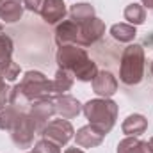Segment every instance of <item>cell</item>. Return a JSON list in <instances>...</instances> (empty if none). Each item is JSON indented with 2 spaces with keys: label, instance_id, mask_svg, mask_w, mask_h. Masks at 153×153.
Returning <instances> with one entry per match:
<instances>
[{
  "label": "cell",
  "instance_id": "1",
  "mask_svg": "<svg viewBox=\"0 0 153 153\" xmlns=\"http://www.w3.org/2000/svg\"><path fill=\"white\" fill-rule=\"evenodd\" d=\"M46 96H55L52 80H48L41 71L30 70L23 75L20 84H16L11 89L7 103H11L13 107H16L22 112H27L32 102L46 98Z\"/></svg>",
  "mask_w": 153,
  "mask_h": 153
},
{
  "label": "cell",
  "instance_id": "2",
  "mask_svg": "<svg viewBox=\"0 0 153 153\" xmlns=\"http://www.w3.org/2000/svg\"><path fill=\"white\" fill-rule=\"evenodd\" d=\"M55 61L61 70L70 71L73 78L80 82H93V78L98 73L96 62L87 55L85 48L78 45H64L59 46L55 53Z\"/></svg>",
  "mask_w": 153,
  "mask_h": 153
},
{
  "label": "cell",
  "instance_id": "3",
  "mask_svg": "<svg viewBox=\"0 0 153 153\" xmlns=\"http://www.w3.org/2000/svg\"><path fill=\"white\" fill-rule=\"evenodd\" d=\"M82 112L89 119V125L100 134L107 135L117 119V103L111 98H94L82 105Z\"/></svg>",
  "mask_w": 153,
  "mask_h": 153
},
{
  "label": "cell",
  "instance_id": "4",
  "mask_svg": "<svg viewBox=\"0 0 153 153\" xmlns=\"http://www.w3.org/2000/svg\"><path fill=\"white\" fill-rule=\"evenodd\" d=\"M144 76V48L141 45H128L123 50L119 64V80L126 85L141 84Z\"/></svg>",
  "mask_w": 153,
  "mask_h": 153
},
{
  "label": "cell",
  "instance_id": "5",
  "mask_svg": "<svg viewBox=\"0 0 153 153\" xmlns=\"http://www.w3.org/2000/svg\"><path fill=\"white\" fill-rule=\"evenodd\" d=\"M38 135V130H36V125H34V119L29 116V112H22L16 125L13 126L11 130V139L13 143L22 148V150H27V148H32L34 144V137Z\"/></svg>",
  "mask_w": 153,
  "mask_h": 153
},
{
  "label": "cell",
  "instance_id": "6",
  "mask_svg": "<svg viewBox=\"0 0 153 153\" xmlns=\"http://www.w3.org/2000/svg\"><path fill=\"white\" fill-rule=\"evenodd\" d=\"M27 112L34 119L38 135H41L43 128L50 123V119L55 114V96H46V98H41V100L32 102Z\"/></svg>",
  "mask_w": 153,
  "mask_h": 153
},
{
  "label": "cell",
  "instance_id": "7",
  "mask_svg": "<svg viewBox=\"0 0 153 153\" xmlns=\"http://www.w3.org/2000/svg\"><path fill=\"white\" fill-rule=\"evenodd\" d=\"M41 137L43 139H48V141H52V143H55L59 146H66L75 137V130H73V126H71V123L68 119H62L61 117V119L50 121L43 128Z\"/></svg>",
  "mask_w": 153,
  "mask_h": 153
},
{
  "label": "cell",
  "instance_id": "8",
  "mask_svg": "<svg viewBox=\"0 0 153 153\" xmlns=\"http://www.w3.org/2000/svg\"><path fill=\"white\" fill-rule=\"evenodd\" d=\"M105 34V23L100 20V18H93L89 22H84V23H78V41L76 45L85 48V46H91L94 45L98 39Z\"/></svg>",
  "mask_w": 153,
  "mask_h": 153
},
{
  "label": "cell",
  "instance_id": "9",
  "mask_svg": "<svg viewBox=\"0 0 153 153\" xmlns=\"http://www.w3.org/2000/svg\"><path fill=\"white\" fill-rule=\"evenodd\" d=\"M39 14L45 20V23L55 25V23H59L66 18V14H68L66 4H64V0H45Z\"/></svg>",
  "mask_w": 153,
  "mask_h": 153
},
{
  "label": "cell",
  "instance_id": "10",
  "mask_svg": "<svg viewBox=\"0 0 153 153\" xmlns=\"http://www.w3.org/2000/svg\"><path fill=\"white\" fill-rule=\"evenodd\" d=\"M93 91L100 98H111L117 91V80L111 71H98L93 78Z\"/></svg>",
  "mask_w": 153,
  "mask_h": 153
},
{
  "label": "cell",
  "instance_id": "11",
  "mask_svg": "<svg viewBox=\"0 0 153 153\" xmlns=\"http://www.w3.org/2000/svg\"><path fill=\"white\" fill-rule=\"evenodd\" d=\"M78 41V23L70 20H62L61 23H57L55 27V43L57 46H64V45H76Z\"/></svg>",
  "mask_w": 153,
  "mask_h": 153
},
{
  "label": "cell",
  "instance_id": "12",
  "mask_svg": "<svg viewBox=\"0 0 153 153\" xmlns=\"http://www.w3.org/2000/svg\"><path fill=\"white\" fill-rule=\"evenodd\" d=\"M82 112L80 102L70 96V94H57L55 96V114H59L62 119H73Z\"/></svg>",
  "mask_w": 153,
  "mask_h": 153
},
{
  "label": "cell",
  "instance_id": "13",
  "mask_svg": "<svg viewBox=\"0 0 153 153\" xmlns=\"http://www.w3.org/2000/svg\"><path fill=\"white\" fill-rule=\"evenodd\" d=\"M103 134H100L96 128H93L91 125H85L82 128H78L75 134V143L80 148H96L103 143Z\"/></svg>",
  "mask_w": 153,
  "mask_h": 153
},
{
  "label": "cell",
  "instance_id": "14",
  "mask_svg": "<svg viewBox=\"0 0 153 153\" xmlns=\"http://www.w3.org/2000/svg\"><path fill=\"white\" fill-rule=\"evenodd\" d=\"M22 0H0V20L4 23H16L23 16Z\"/></svg>",
  "mask_w": 153,
  "mask_h": 153
},
{
  "label": "cell",
  "instance_id": "15",
  "mask_svg": "<svg viewBox=\"0 0 153 153\" xmlns=\"http://www.w3.org/2000/svg\"><path fill=\"white\" fill-rule=\"evenodd\" d=\"M148 128V119L141 114H130L121 125V130L126 137H139Z\"/></svg>",
  "mask_w": 153,
  "mask_h": 153
},
{
  "label": "cell",
  "instance_id": "16",
  "mask_svg": "<svg viewBox=\"0 0 153 153\" xmlns=\"http://www.w3.org/2000/svg\"><path fill=\"white\" fill-rule=\"evenodd\" d=\"M117 153H153L148 141H141L137 137H125L117 144Z\"/></svg>",
  "mask_w": 153,
  "mask_h": 153
},
{
  "label": "cell",
  "instance_id": "17",
  "mask_svg": "<svg viewBox=\"0 0 153 153\" xmlns=\"http://www.w3.org/2000/svg\"><path fill=\"white\" fill-rule=\"evenodd\" d=\"M22 114V111H18L16 107H13L11 103L0 105V130H7L11 132L13 126L16 125L18 117Z\"/></svg>",
  "mask_w": 153,
  "mask_h": 153
},
{
  "label": "cell",
  "instance_id": "18",
  "mask_svg": "<svg viewBox=\"0 0 153 153\" xmlns=\"http://www.w3.org/2000/svg\"><path fill=\"white\" fill-rule=\"evenodd\" d=\"M96 16V11L91 4H85V2H80V4H75L71 5L70 9V18L76 22V23H84V22H89Z\"/></svg>",
  "mask_w": 153,
  "mask_h": 153
},
{
  "label": "cell",
  "instance_id": "19",
  "mask_svg": "<svg viewBox=\"0 0 153 153\" xmlns=\"http://www.w3.org/2000/svg\"><path fill=\"white\" fill-rule=\"evenodd\" d=\"M111 36L119 43H132L137 36V30L130 23H116L111 27Z\"/></svg>",
  "mask_w": 153,
  "mask_h": 153
},
{
  "label": "cell",
  "instance_id": "20",
  "mask_svg": "<svg viewBox=\"0 0 153 153\" xmlns=\"http://www.w3.org/2000/svg\"><path fill=\"white\" fill-rule=\"evenodd\" d=\"M52 85H53V94H66V91L71 89L73 85V75L70 71H64V70H57L55 78L52 80Z\"/></svg>",
  "mask_w": 153,
  "mask_h": 153
},
{
  "label": "cell",
  "instance_id": "21",
  "mask_svg": "<svg viewBox=\"0 0 153 153\" xmlns=\"http://www.w3.org/2000/svg\"><path fill=\"white\" fill-rule=\"evenodd\" d=\"M125 20L130 23V25H141V23H144V20H146V9L141 5V4H128L126 7H125Z\"/></svg>",
  "mask_w": 153,
  "mask_h": 153
},
{
  "label": "cell",
  "instance_id": "22",
  "mask_svg": "<svg viewBox=\"0 0 153 153\" xmlns=\"http://www.w3.org/2000/svg\"><path fill=\"white\" fill-rule=\"evenodd\" d=\"M13 39L5 34H0V68L11 61V55H13Z\"/></svg>",
  "mask_w": 153,
  "mask_h": 153
},
{
  "label": "cell",
  "instance_id": "23",
  "mask_svg": "<svg viewBox=\"0 0 153 153\" xmlns=\"http://www.w3.org/2000/svg\"><path fill=\"white\" fill-rule=\"evenodd\" d=\"M30 153H61V146L52 143V141H48V139H41V141H38L34 144Z\"/></svg>",
  "mask_w": 153,
  "mask_h": 153
},
{
  "label": "cell",
  "instance_id": "24",
  "mask_svg": "<svg viewBox=\"0 0 153 153\" xmlns=\"http://www.w3.org/2000/svg\"><path fill=\"white\" fill-rule=\"evenodd\" d=\"M0 75H2V78H5V80L13 82V80H16L18 75H20V66L11 59L9 62H5V64L0 68Z\"/></svg>",
  "mask_w": 153,
  "mask_h": 153
},
{
  "label": "cell",
  "instance_id": "25",
  "mask_svg": "<svg viewBox=\"0 0 153 153\" xmlns=\"http://www.w3.org/2000/svg\"><path fill=\"white\" fill-rule=\"evenodd\" d=\"M22 2H23V7H25L27 11L39 14V13H41V7H43V2H45V0H22Z\"/></svg>",
  "mask_w": 153,
  "mask_h": 153
},
{
  "label": "cell",
  "instance_id": "26",
  "mask_svg": "<svg viewBox=\"0 0 153 153\" xmlns=\"http://www.w3.org/2000/svg\"><path fill=\"white\" fill-rule=\"evenodd\" d=\"M9 93H11V89L5 84V78H2V75H0V105H5L9 102Z\"/></svg>",
  "mask_w": 153,
  "mask_h": 153
},
{
  "label": "cell",
  "instance_id": "27",
  "mask_svg": "<svg viewBox=\"0 0 153 153\" xmlns=\"http://www.w3.org/2000/svg\"><path fill=\"white\" fill-rule=\"evenodd\" d=\"M144 9H153V0H141Z\"/></svg>",
  "mask_w": 153,
  "mask_h": 153
},
{
  "label": "cell",
  "instance_id": "28",
  "mask_svg": "<svg viewBox=\"0 0 153 153\" xmlns=\"http://www.w3.org/2000/svg\"><path fill=\"white\" fill-rule=\"evenodd\" d=\"M64 153H84V152H82L80 148H76V146H75V148H68Z\"/></svg>",
  "mask_w": 153,
  "mask_h": 153
},
{
  "label": "cell",
  "instance_id": "29",
  "mask_svg": "<svg viewBox=\"0 0 153 153\" xmlns=\"http://www.w3.org/2000/svg\"><path fill=\"white\" fill-rule=\"evenodd\" d=\"M150 146H152V150H153V137L150 139Z\"/></svg>",
  "mask_w": 153,
  "mask_h": 153
},
{
  "label": "cell",
  "instance_id": "30",
  "mask_svg": "<svg viewBox=\"0 0 153 153\" xmlns=\"http://www.w3.org/2000/svg\"><path fill=\"white\" fill-rule=\"evenodd\" d=\"M150 71H152V75H153V61H152V66H150Z\"/></svg>",
  "mask_w": 153,
  "mask_h": 153
}]
</instances>
